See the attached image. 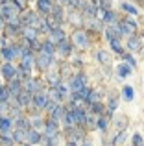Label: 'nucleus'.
I'll use <instances>...</instances> for the list:
<instances>
[{
  "mask_svg": "<svg viewBox=\"0 0 144 146\" xmlns=\"http://www.w3.org/2000/svg\"><path fill=\"white\" fill-rule=\"evenodd\" d=\"M69 87H70V93H79L83 87H87V76L85 74H76L70 80Z\"/></svg>",
  "mask_w": 144,
  "mask_h": 146,
  "instance_id": "obj_1",
  "label": "nucleus"
},
{
  "mask_svg": "<svg viewBox=\"0 0 144 146\" xmlns=\"http://www.w3.org/2000/svg\"><path fill=\"white\" fill-rule=\"evenodd\" d=\"M118 28H120V32H122V35H133L135 33V30H137V24H135V21H131L129 17L127 19H124V21H120L118 22Z\"/></svg>",
  "mask_w": 144,
  "mask_h": 146,
  "instance_id": "obj_2",
  "label": "nucleus"
},
{
  "mask_svg": "<svg viewBox=\"0 0 144 146\" xmlns=\"http://www.w3.org/2000/svg\"><path fill=\"white\" fill-rule=\"evenodd\" d=\"M72 43L81 46V48H87L89 46V35H87L83 30H76V32L72 33Z\"/></svg>",
  "mask_w": 144,
  "mask_h": 146,
  "instance_id": "obj_3",
  "label": "nucleus"
},
{
  "mask_svg": "<svg viewBox=\"0 0 144 146\" xmlns=\"http://www.w3.org/2000/svg\"><path fill=\"white\" fill-rule=\"evenodd\" d=\"M22 85H24V91H28V93H39L41 91V83L37 82V80H33L32 76H30V78H26V82L22 83Z\"/></svg>",
  "mask_w": 144,
  "mask_h": 146,
  "instance_id": "obj_4",
  "label": "nucleus"
},
{
  "mask_svg": "<svg viewBox=\"0 0 144 146\" xmlns=\"http://www.w3.org/2000/svg\"><path fill=\"white\" fill-rule=\"evenodd\" d=\"M32 104H33L35 107H39V109H43V107H46V104H48V96H46L44 93H41V91H39V93L33 94Z\"/></svg>",
  "mask_w": 144,
  "mask_h": 146,
  "instance_id": "obj_5",
  "label": "nucleus"
},
{
  "mask_svg": "<svg viewBox=\"0 0 144 146\" xmlns=\"http://www.w3.org/2000/svg\"><path fill=\"white\" fill-rule=\"evenodd\" d=\"M15 74H17V68L11 65V61H6V65L2 67V76L6 80H13V78H17Z\"/></svg>",
  "mask_w": 144,
  "mask_h": 146,
  "instance_id": "obj_6",
  "label": "nucleus"
},
{
  "mask_svg": "<svg viewBox=\"0 0 144 146\" xmlns=\"http://www.w3.org/2000/svg\"><path fill=\"white\" fill-rule=\"evenodd\" d=\"M7 87H9V93H11V96H15V98H17L18 94L22 93V87H24V85L20 83V80H18V78H13V80H11V83H9Z\"/></svg>",
  "mask_w": 144,
  "mask_h": 146,
  "instance_id": "obj_7",
  "label": "nucleus"
},
{
  "mask_svg": "<svg viewBox=\"0 0 144 146\" xmlns=\"http://www.w3.org/2000/svg\"><path fill=\"white\" fill-rule=\"evenodd\" d=\"M37 7H39L41 13L50 15V11H52V7H54V4H52V0H37Z\"/></svg>",
  "mask_w": 144,
  "mask_h": 146,
  "instance_id": "obj_8",
  "label": "nucleus"
},
{
  "mask_svg": "<svg viewBox=\"0 0 144 146\" xmlns=\"http://www.w3.org/2000/svg\"><path fill=\"white\" fill-rule=\"evenodd\" d=\"M44 128H46V137H52V135H57V120L55 118H50V120L44 124Z\"/></svg>",
  "mask_w": 144,
  "mask_h": 146,
  "instance_id": "obj_9",
  "label": "nucleus"
},
{
  "mask_svg": "<svg viewBox=\"0 0 144 146\" xmlns=\"http://www.w3.org/2000/svg\"><path fill=\"white\" fill-rule=\"evenodd\" d=\"M37 65H39L43 70H46V68L52 65V56H50V54H44V52H43V54H41V57L37 59Z\"/></svg>",
  "mask_w": 144,
  "mask_h": 146,
  "instance_id": "obj_10",
  "label": "nucleus"
},
{
  "mask_svg": "<svg viewBox=\"0 0 144 146\" xmlns=\"http://www.w3.org/2000/svg\"><path fill=\"white\" fill-rule=\"evenodd\" d=\"M63 39H65V32H63V30L59 28V26H57V28H54V30L50 32V41H54L55 44L61 43Z\"/></svg>",
  "mask_w": 144,
  "mask_h": 146,
  "instance_id": "obj_11",
  "label": "nucleus"
},
{
  "mask_svg": "<svg viewBox=\"0 0 144 146\" xmlns=\"http://www.w3.org/2000/svg\"><path fill=\"white\" fill-rule=\"evenodd\" d=\"M127 50H131V52H137V50H141V39H139L137 35H129V39H127Z\"/></svg>",
  "mask_w": 144,
  "mask_h": 146,
  "instance_id": "obj_12",
  "label": "nucleus"
},
{
  "mask_svg": "<svg viewBox=\"0 0 144 146\" xmlns=\"http://www.w3.org/2000/svg\"><path fill=\"white\" fill-rule=\"evenodd\" d=\"M15 56H17V52H15V46H4L2 48V57L6 61H11V59H15Z\"/></svg>",
  "mask_w": 144,
  "mask_h": 146,
  "instance_id": "obj_13",
  "label": "nucleus"
},
{
  "mask_svg": "<svg viewBox=\"0 0 144 146\" xmlns=\"http://www.w3.org/2000/svg\"><path fill=\"white\" fill-rule=\"evenodd\" d=\"M22 35H24V39L33 41V39L37 37V28H35V26H26L24 32H22Z\"/></svg>",
  "mask_w": 144,
  "mask_h": 146,
  "instance_id": "obj_14",
  "label": "nucleus"
},
{
  "mask_svg": "<svg viewBox=\"0 0 144 146\" xmlns=\"http://www.w3.org/2000/svg\"><path fill=\"white\" fill-rule=\"evenodd\" d=\"M26 139H28L30 144H37L41 141V133L37 131V129H28V137H26Z\"/></svg>",
  "mask_w": 144,
  "mask_h": 146,
  "instance_id": "obj_15",
  "label": "nucleus"
},
{
  "mask_svg": "<svg viewBox=\"0 0 144 146\" xmlns=\"http://www.w3.org/2000/svg\"><path fill=\"white\" fill-rule=\"evenodd\" d=\"M57 50H59V54H61V56H65V57H67V56H69V54H70L72 46H70L69 43H67L65 39H63L61 43H57Z\"/></svg>",
  "mask_w": 144,
  "mask_h": 146,
  "instance_id": "obj_16",
  "label": "nucleus"
},
{
  "mask_svg": "<svg viewBox=\"0 0 144 146\" xmlns=\"http://www.w3.org/2000/svg\"><path fill=\"white\" fill-rule=\"evenodd\" d=\"M32 100H33V98L30 96V93L26 91V93H20V94L17 96V104H18V106H28Z\"/></svg>",
  "mask_w": 144,
  "mask_h": 146,
  "instance_id": "obj_17",
  "label": "nucleus"
},
{
  "mask_svg": "<svg viewBox=\"0 0 144 146\" xmlns=\"http://www.w3.org/2000/svg\"><path fill=\"white\" fill-rule=\"evenodd\" d=\"M116 72H118L120 78H127V76L131 74V65H118V68H116Z\"/></svg>",
  "mask_w": 144,
  "mask_h": 146,
  "instance_id": "obj_18",
  "label": "nucleus"
},
{
  "mask_svg": "<svg viewBox=\"0 0 144 146\" xmlns=\"http://www.w3.org/2000/svg\"><path fill=\"white\" fill-rule=\"evenodd\" d=\"M96 57H98V61H100V63H104V65H109V63H111V54L105 52V50H100V52L96 54Z\"/></svg>",
  "mask_w": 144,
  "mask_h": 146,
  "instance_id": "obj_19",
  "label": "nucleus"
},
{
  "mask_svg": "<svg viewBox=\"0 0 144 146\" xmlns=\"http://www.w3.org/2000/svg\"><path fill=\"white\" fill-rule=\"evenodd\" d=\"M126 126H127V118L124 117V115L115 118V128L118 129V131H124V129H126Z\"/></svg>",
  "mask_w": 144,
  "mask_h": 146,
  "instance_id": "obj_20",
  "label": "nucleus"
},
{
  "mask_svg": "<svg viewBox=\"0 0 144 146\" xmlns=\"http://www.w3.org/2000/svg\"><path fill=\"white\" fill-rule=\"evenodd\" d=\"M102 19H104V21L107 22V24H115V22H116V13H113L111 9H107V11H104Z\"/></svg>",
  "mask_w": 144,
  "mask_h": 146,
  "instance_id": "obj_21",
  "label": "nucleus"
},
{
  "mask_svg": "<svg viewBox=\"0 0 144 146\" xmlns=\"http://www.w3.org/2000/svg\"><path fill=\"white\" fill-rule=\"evenodd\" d=\"M9 128H11V118L0 115V131H9Z\"/></svg>",
  "mask_w": 144,
  "mask_h": 146,
  "instance_id": "obj_22",
  "label": "nucleus"
},
{
  "mask_svg": "<svg viewBox=\"0 0 144 146\" xmlns=\"http://www.w3.org/2000/svg\"><path fill=\"white\" fill-rule=\"evenodd\" d=\"M41 52L54 56V52H55V43H54V41H46V43H43V50H41Z\"/></svg>",
  "mask_w": 144,
  "mask_h": 146,
  "instance_id": "obj_23",
  "label": "nucleus"
},
{
  "mask_svg": "<svg viewBox=\"0 0 144 146\" xmlns=\"http://www.w3.org/2000/svg\"><path fill=\"white\" fill-rule=\"evenodd\" d=\"M111 48L115 50L116 54H120V56L124 54V48H122V44H120V39H113L111 41Z\"/></svg>",
  "mask_w": 144,
  "mask_h": 146,
  "instance_id": "obj_24",
  "label": "nucleus"
},
{
  "mask_svg": "<svg viewBox=\"0 0 144 146\" xmlns=\"http://www.w3.org/2000/svg\"><path fill=\"white\" fill-rule=\"evenodd\" d=\"M85 102H87V104H96V102H100V93H96V91H90V94L87 96Z\"/></svg>",
  "mask_w": 144,
  "mask_h": 146,
  "instance_id": "obj_25",
  "label": "nucleus"
},
{
  "mask_svg": "<svg viewBox=\"0 0 144 146\" xmlns=\"http://www.w3.org/2000/svg\"><path fill=\"white\" fill-rule=\"evenodd\" d=\"M9 87H0V104L2 102H7V98H9Z\"/></svg>",
  "mask_w": 144,
  "mask_h": 146,
  "instance_id": "obj_26",
  "label": "nucleus"
},
{
  "mask_svg": "<svg viewBox=\"0 0 144 146\" xmlns=\"http://www.w3.org/2000/svg\"><path fill=\"white\" fill-rule=\"evenodd\" d=\"M85 124L89 126V128H96V126H98V118L94 117V115H89V113H87V120H85Z\"/></svg>",
  "mask_w": 144,
  "mask_h": 146,
  "instance_id": "obj_27",
  "label": "nucleus"
},
{
  "mask_svg": "<svg viewBox=\"0 0 144 146\" xmlns=\"http://www.w3.org/2000/svg\"><path fill=\"white\" fill-rule=\"evenodd\" d=\"M124 98H126L127 102H131V100H133V87H129V85L124 87Z\"/></svg>",
  "mask_w": 144,
  "mask_h": 146,
  "instance_id": "obj_28",
  "label": "nucleus"
},
{
  "mask_svg": "<svg viewBox=\"0 0 144 146\" xmlns=\"http://www.w3.org/2000/svg\"><path fill=\"white\" fill-rule=\"evenodd\" d=\"M107 124H109V118L107 117H100V118H98V128H100L102 131L107 129Z\"/></svg>",
  "mask_w": 144,
  "mask_h": 146,
  "instance_id": "obj_29",
  "label": "nucleus"
},
{
  "mask_svg": "<svg viewBox=\"0 0 144 146\" xmlns=\"http://www.w3.org/2000/svg\"><path fill=\"white\" fill-rule=\"evenodd\" d=\"M69 4L72 7H74V9H83V6H85V0H69Z\"/></svg>",
  "mask_w": 144,
  "mask_h": 146,
  "instance_id": "obj_30",
  "label": "nucleus"
},
{
  "mask_svg": "<svg viewBox=\"0 0 144 146\" xmlns=\"http://www.w3.org/2000/svg\"><path fill=\"white\" fill-rule=\"evenodd\" d=\"M90 111L92 113H104V106H102V102H96V104H90Z\"/></svg>",
  "mask_w": 144,
  "mask_h": 146,
  "instance_id": "obj_31",
  "label": "nucleus"
},
{
  "mask_svg": "<svg viewBox=\"0 0 144 146\" xmlns=\"http://www.w3.org/2000/svg\"><path fill=\"white\" fill-rule=\"evenodd\" d=\"M131 141H133V146H144V139H142L141 133H135Z\"/></svg>",
  "mask_w": 144,
  "mask_h": 146,
  "instance_id": "obj_32",
  "label": "nucleus"
},
{
  "mask_svg": "<svg viewBox=\"0 0 144 146\" xmlns=\"http://www.w3.org/2000/svg\"><path fill=\"white\" fill-rule=\"evenodd\" d=\"M57 143H59V137L57 135H52V137H46V146H57Z\"/></svg>",
  "mask_w": 144,
  "mask_h": 146,
  "instance_id": "obj_33",
  "label": "nucleus"
},
{
  "mask_svg": "<svg viewBox=\"0 0 144 146\" xmlns=\"http://www.w3.org/2000/svg\"><path fill=\"white\" fill-rule=\"evenodd\" d=\"M107 106H109V109H111V111H115L116 107H118V98L111 96V98H109V102H107Z\"/></svg>",
  "mask_w": 144,
  "mask_h": 146,
  "instance_id": "obj_34",
  "label": "nucleus"
},
{
  "mask_svg": "<svg viewBox=\"0 0 144 146\" xmlns=\"http://www.w3.org/2000/svg\"><path fill=\"white\" fill-rule=\"evenodd\" d=\"M17 128H22V129H28V122L24 120V117H17Z\"/></svg>",
  "mask_w": 144,
  "mask_h": 146,
  "instance_id": "obj_35",
  "label": "nucleus"
},
{
  "mask_svg": "<svg viewBox=\"0 0 144 146\" xmlns=\"http://www.w3.org/2000/svg\"><path fill=\"white\" fill-rule=\"evenodd\" d=\"M124 141H126V133H124V131H118V135L113 139V144H120V143H124Z\"/></svg>",
  "mask_w": 144,
  "mask_h": 146,
  "instance_id": "obj_36",
  "label": "nucleus"
},
{
  "mask_svg": "<svg viewBox=\"0 0 144 146\" xmlns=\"http://www.w3.org/2000/svg\"><path fill=\"white\" fill-rule=\"evenodd\" d=\"M122 9L127 11V13H131V15H137V9H135L131 4H126V2H124V4H122Z\"/></svg>",
  "mask_w": 144,
  "mask_h": 146,
  "instance_id": "obj_37",
  "label": "nucleus"
},
{
  "mask_svg": "<svg viewBox=\"0 0 144 146\" xmlns=\"http://www.w3.org/2000/svg\"><path fill=\"white\" fill-rule=\"evenodd\" d=\"M122 56H124V59H126V61H127V63H129V65H131V67H135V65H137V63H135V59H133V57H131V56H129V54H122Z\"/></svg>",
  "mask_w": 144,
  "mask_h": 146,
  "instance_id": "obj_38",
  "label": "nucleus"
},
{
  "mask_svg": "<svg viewBox=\"0 0 144 146\" xmlns=\"http://www.w3.org/2000/svg\"><path fill=\"white\" fill-rule=\"evenodd\" d=\"M32 124L35 126V128H41V126H43V120H41L39 117H35V120H32Z\"/></svg>",
  "mask_w": 144,
  "mask_h": 146,
  "instance_id": "obj_39",
  "label": "nucleus"
},
{
  "mask_svg": "<svg viewBox=\"0 0 144 146\" xmlns=\"http://www.w3.org/2000/svg\"><path fill=\"white\" fill-rule=\"evenodd\" d=\"M4 22H6V21H4L2 15H0V30H4Z\"/></svg>",
  "mask_w": 144,
  "mask_h": 146,
  "instance_id": "obj_40",
  "label": "nucleus"
},
{
  "mask_svg": "<svg viewBox=\"0 0 144 146\" xmlns=\"http://www.w3.org/2000/svg\"><path fill=\"white\" fill-rule=\"evenodd\" d=\"M57 4H69V0H57Z\"/></svg>",
  "mask_w": 144,
  "mask_h": 146,
  "instance_id": "obj_41",
  "label": "nucleus"
},
{
  "mask_svg": "<svg viewBox=\"0 0 144 146\" xmlns=\"http://www.w3.org/2000/svg\"><path fill=\"white\" fill-rule=\"evenodd\" d=\"M67 146H76V143H72V141H69V144Z\"/></svg>",
  "mask_w": 144,
  "mask_h": 146,
  "instance_id": "obj_42",
  "label": "nucleus"
},
{
  "mask_svg": "<svg viewBox=\"0 0 144 146\" xmlns=\"http://www.w3.org/2000/svg\"><path fill=\"white\" fill-rule=\"evenodd\" d=\"M139 4H141V6L144 7V0H139Z\"/></svg>",
  "mask_w": 144,
  "mask_h": 146,
  "instance_id": "obj_43",
  "label": "nucleus"
},
{
  "mask_svg": "<svg viewBox=\"0 0 144 146\" xmlns=\"http://www.w3.org/2000/svg\"><path fill=\"white\" fill-rule=\"evenodd\" d=\"M83 146H92V144H90V143H83Z\"/></svg>",
  "mask_w": 144,
  "mask_h": 146,
  "instance_id": "obj_44",
  "label": "nucleus"
},
{
  "mask_svg": "<svg viewBox=\"0 0 144 146\" xmlns=\"http://www.w3.org/2000/svg\"><path fill=\"white\" fill-rule=\"evenodd\" d=\"M0 72H2V68H0Z\"/></svg>",
  "mask_w": 144,
  "mask_h": 146,
  "instance_id": "obj_45",
  "label": "nucleus"
},
{
  "mask_svg": "<svg viewBox=\"0 0 144 146\" xmlns=\"http://www.w3.org/2000/svg\"><path fill=\"white\" fill-rule=\"evenodd\" d=\"M26 146H30V144H26Z\"/></svg>",
  "mask_w": 144,
  "mask_h": 146,
  "instance_id": "obj_46",
  "label": "nucleus"
},
{
  "mask_svg": "<svg viewBox=\"0 0 144 146\" xmlns=\"http://www.w3.org/2000/svg\"><path fill=\"white\" fill-rule=\"evenodd\" d=\"M9 146H13V144H9Z\"/></svg>",
  "mask_w": 144,
  "mask_h": 146,
  "instance_id": "obj_47",
  "label": "nucleus"
}]
</instances>
